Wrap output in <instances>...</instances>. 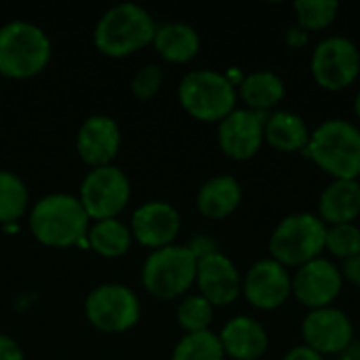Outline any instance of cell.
I'll list each match as a JSON object with an SVG mask.
<instances>
[{"mask_svg": "<svg viewBox=\"0 0 360 360\" xmlns=\"http://www.w3.org/2000/svg\"><path fill=\"white\" fill-rule=\"evenodd\" d=\"M243 291L247 302L257 310H278L291 297V274L276 259L255 262L243 281Z\"/></svg>", "mask_w": 360, "mask_h": 360, "instance_id": "obj_13", "label": "cell"}, {"mask_svg": "<svg viewBox=\"0 0 360 360\" xmlns=\"http://www.w3.org/2000/svg\"><path fill=\"white\" fill-rule=\"evenodd\" d=\"M344 360H360V348H348L346 352H344Z\"/></svg>", "mask_w": 360, "mask_h": 360, "instance_id": "obj_35", "label": "cell"}, {"mask_svg": "<svg viewBox=\"0 0 360 360\" xmlns=\"http://www.w3.org/2000/svg\"><path fill=\"white\" fill-rule=\"evenodd\" d=\"M297 25L304 27L308 34L310 32H321L327 30L338 13H340V2L335 0H300L293 4Z\"/></svg>", "mask_w": 360, "mask_h": 360, "instance_id": "obj_26", "label": "cell"}, {"mask_svg": "<svg viewBox=\"0 0 360 360\" xmlns=\"http://www.w3.org/2000/svg\"><path fill=\"white\" fill-rule=\"evenodd\" d=\"M133 234L139 243L148 247H167L179 232L181 219L173 205L165 200H150L135 209L133 213Z\"/></svg>", "mask_w": 360, "mask_h": 360, "instance_id": "obj_16", "label": "cell"}, {"mask_svg": "<svg viewBox=\"0 0 360 360\" xmlns=\"http://www.w3.org/2000/svg\"><path fill=\"white\" fill-rule=\"evenodd\" d=\"M196 283L200 295L211 306H228L236 302V297L243 291V278L238 274V268L228 255L219 251L198 259Z\"/></svg>", "mask_w": 360, "mask_h": 360, "instance_id": "obj_15", "label": "cell"}, {"mask_svg": "<svg viewBox=\"0 0 360 360\" xmlns=\"http://www.w3.org/2000/svg\"><path fill=\"white\" fill-rule=\"evenodd\" d=\"M219 342L224 352L234 360H259L268 350V333L251 316L230 319L219 333Z\"/></svg>", "mask_w": 360, "mask_h": 360, "instance_id": "obj_18", "label": "cell"}, {"mask_svg": "<svg viewBox=\"0 0 360 360\" xmlns=\"http://www.w3.org/2000/svg\"><path fill=\"white\" fill-rule=\"evenodd\" d=\"M268 114L253 112V110H234L230 112L217 129L219 148L226 156L234 160H249L253 158L264 146V122Z\"/></svg>", "mask_w": 360, "mask_h": 360, "instance_id": "obj_14", "label": "cell"}, {"mask_svg": "<svg viewBox=\"0 0 360 360\" xmlns=\"http://www.w3.org/2000/svg\"><path fill=\"white\" fill-rule=\"evenodd\" d=\"M283 360H327L323 354H319V352H314L312 348H308V346H295V348H291Z\"/></svg>", "mask_w": 360, "mask_h": 360, "instance_id": "obj_33", "label": "cell"}, {"mask_svg": "<svg viewBox=\"0 0 360 360\" xmlns=\"http://www.w3.org/2000/svg\"><path fill=\"white\" fill-rule=\"evenodd\" d=\"M360 215V184L352 179H333L319 198V217L327 228L354 224Z\"/></svg>", "mask_w": 360, "mask_h": 360, "instance_id": "obj_19", "label": "cell"}, {"mask_svg": "<svg viewBox=\"0 0 360 360\" xmlns=\"http://www.w3.org/2000/svg\"><path fill=\"white\" fill-rule=\"evenodd\" d=\"M308 158L333 179L360 177V129L346 118H329L312 133L304 150Z\"/></svg>", "mask_w": 360, "mask_h": 360, "instance_id": "obj_1", "label": "cell"}, {"mask_svg": "<svg viewBox=\"0 0 360 360\" xmlns=\"http://www.w3.org/2000/svg\"><path fill=\"white\" fill-rule=\"evenodd\" d=\"M327 243V226L314 213H293L278 221L270 236V257L289 268H302L323 257Z\"/></svg>", "mask_w": 360, "mask_h": 360, "instance_id": "obj_3", "label": "cell"}, {"mask_svg": "<svg viewBox=\"0 0 360 360\" xmlns=\"http://www.w3.org/2000/svg\"><path fill=\"white\" fill-rule=\"evenodd\" d=\"M131 236H133L131 230H129L122 221L110 217V219L97 221V224L91 228V232H89V243H91V247H93L97 253H101V255H105V257H116V255H122V253L129 249Z\"/></svg>", "mask_w": 360, "mask_h": 360, "instance_id": "obj_24", "label": "cell"}, {"mask_svg": "<svg viewBox=\"0 0 360 360\" xmlns=\"http://www.w3.org/2000/svg\"><path fill=\"white\" fill-rule=\"evenodd\" d=\"M310 72L314 82L325 91H344L360 74L359 46L346 36L323 38L310 57Z\"/></svg>", "mask_w": 360, "mask_h": 360, "instance_id": "obj_8", "label": "cell"}, {"mask_svg": "<svg viewBox=\"0 0 360 360\" xmlns=\"http://www.w3.org/2000/svg\"><path fill=\"white\" fill-rule=\"evenodd\" d=\"M156 51L169 61H190L200 49L198 32L184 21H169L156 27L154 34Z\"/></svg>", "mask_w": 360, "mask_h": 360, "instance_id": "obj_23", "label": "cell"}, {"mask_svg": "<svg viewBox=\"0 0 360 360\" xmlns=\"http://www.w3.org/2000/svg\"><path fill=\"white\" fill-rule=\"evenodd\" d=\"M131 184L122 169L114 165L95 167L86 173L80 186V202L89 217L110 219L129 200Z\"/></svg>", "mask_w": 360, "mask_h": 360, "instance_id": "obj_9", "label": "cell"}, {"mask_svg": "<svg viewBox=\"0 0 360 360\" xmlns=\"http://www.w3.org/2000/svg\"><path fill=\"white\" fill-rule=\"evenodd\" d=\"M162 84V70L156 63H148L141 70H137V74L131 80V91L139 97V99H148L152 97Z\"/></svg>", "mask_w": 360, "mask_h": 360, "instance_id": "obj_30", "label": "cell"}, {"mask_svg": "<svg viewBox=\"0 0 360 360\" xmlns=\"http://www.w3.org/2000/svg\"><path fill=\"white\" fill-rule=\"evenodd\" d=\"M89 215L80 198L72 194H49L40 198L30 215L34 236L51 247H70L84 238Z\"/></svg>", "mask_w": 360, "mask_h": 360, "instance_id": "obj_4", "label": "cell"}, {"mask_svg": "<svg viewBox=\"0 0 360 360\" xmlns=\"http://www.w3.org/2000/svg\"><path fill=\"white\" fill-rule=\"evenodd\" d=\"M198 259L190 247L167 245L148 255L141 281L150 293L162 300L181 295L196 281Z\"/></svg>", "mask_w": 360, "mask_h": 360, "instance_id": "obj_7", "label": "cell"}, {"mask_svg": "<svg viewBox=\"0 0 360 360\" xmlns=\"http://www.w3.org/2000/svg\"><path fill=\"white\" fill-rule=\"evenodd\" d=\"M238 95L247 103V110L270 114L285 97V82L270 70H257L238 82Z\"/></svg>", "mask_w": 360, "mask_h": 360, "instance_id": "obj_22", "label": "cell"}, {"mask_svg": "<svg viewBox=\"0 0 360 360\" xmlns=\"http://www.w3.org/2000/svg\"><path fill=\"white\" fill-rule=\"evenodd\" d=\"M264 139L278 152H300L310 141V129L300 114L274 110L264 122Z\"/></svg>", "mask_w": 360, "mask_h": 360, "instance_id": "obj_21", "label": "cell"}, {"mask_svg": "<svg viewBox=\"0 0 360 360\" xmlns=\"http://www.w3.org/2000/svg\"><path fill=\"white\" fill-rule=\"evenodd\" d=\"M243 200V188L234 175H215L207 179L198 194L196 207L202 215L211 219H224L236 211Z\"/></svg>", "mask_w": 360, "mask_h": 360, "instance_id": "obj_20", "label": "cell"}, {"mask_svg": "<svg viewBox=\"0 0 360 360\" xmlns=\"http://www.w3.org/2000/svg\"><path fill=\"white\" fill-rule=\"evenodd\" d=\"M179 101L188 114L198 120L215 122L224 120L236 110V86L217 70H192L179 82Z\"/></svg>", "mask_w": 360, "mask_h": 360, "instance_id": "obj_5", "label": "cell"}, {"mask_svg": "<svg viewBox=\"0 0 360 360\" xmlns=\"http://www.w3.org/2000/svg\"><path fill=\"white\" fill-rule=\"evenodd\" d=\"M340 270H342L344 281H348L350 285H354V287L360 289V255H354V257L346 259Z\"/></svg>", "mask_w": 360, "mask_h": 360, "instance_id": "obj_32", "label": "cell"}, {"mask_svg": "<svg viewBox=\"0 0 360 360\" xmlns=\"http://www.w3.org/2000/svg\"><path fill=\"white\" fill-rule=\"evenodd\" d=\"M354 114L360 118V91L356 93V97H354Z\"/></svg>", "mask_w": 360, "mask_h": 360, "instance_id": "obj_36", "label": "cell"}, {"mask_svg": "<svg viewBox=\"0 0 360 360\" xmlns=\"http://www.w3.org/2000/svg\"><path fill=\"white\" fill-rule=\"evenodd\" d=\"M120 146V129L114 118L105 114H95L86 118L78 131L76 148L84 162L93 167L108 165Z\"/></svg>", "mask_w": 360, "mask_h": 360, "instance_id": "obj_17", "label": "cell"}, {"mask_svg": "<svg viewBox=\"0 0 360 360\" xmlns=\"http://www.w3.org/2000/svg\"><path fill=\"white\" fill-rule=\"evenodd\" d=\"M308 40H310V34H308L304 27L293 25V27H289V30H287V44H289V46H293V49H302V46H306V44H308Z\"/></svg>", "mask_w": 360, "mask_h": 360, "instance_id": "obj_34", "label": "cell"}, {"mask_svg": "<svg viewBox=\"0 0 360 360\" xmlns=\"http://www.w3.org/2000/svg\"><path fill=\"white\" fill-rule=\"evenodd\" d=\"M177 321L188 333L207 331L213 321V306L202 295H190L179 304Z\"/></svg>", "mask_w": 360, "mask_h": 360, "instance_id": "obj_28", "label": "cell"}, {"mask_svg": "<svg viewBox=\"0 0 360 360\" xmlns=\"http://www.w3.org/2000/svg\"><path fill=\"white\" fill-rule=\"evenodd\" d=\"M0 360H23V352L17 342L0 333Z\"/></svg>", "mask_w": 360, "mask_h": 360, "instance_id": "obj_31", "label": "cell"}, {"mask_svg": "<svg viewBox=\"0 0 360 360\" xmlns=\"http://www.w3.org/2000/svg\"><path fill=\"white\" fill-rule=\"evenodd\" d=\"M156 23L152 15L135 2H120L108 8L95 25V44L101 53L120 57L154 40Z\"/></svg>", "mask_w": 360, "mask_h": 360, "instance_id": "obj_2", "label": "cell"}, {"mask_svg": "<svg viewBox=\"0 0 360 360\" xmlns=\"http://www.w3.org/2000/svg\"><path fill=\"white\" fill-rule=\"evenodd\" d=\"M304 346L323 354H344L354 342V325L350 316L340 308H319L310 310L302 323Z\"/></svg>", "mask_w": 360, "mask_h": 360, "instance_id": "obj_12", "label": "cell"}, {"mask_svg": "<svg viewBox=\"0 0 360 360\" xmlns=\"http://www.w3.org/2000/svg\"><path fill=\"white\" fill-rule=\"evenodd\" d=\"M325 251H329L338 259H350L360 255V228L356 224H342L327 228Z\"/></svg>", "mask_w": 360, "mask_h": 360, "instance_id": "obj_29", "label": "cell"}, {"mask_svg": "<svg viewBox=\"0 0 360 360\" xmlns=\"http://www.w3.org/2000/svg\"><path fill=\"white\" fill-rule=\"evenodd\" d=\"M171 360H226V352L219 342V335L207 329L181 338L173 350Z\"/></svg>", "mask_w": 360, "mask_h": 360, "instance_id": "obj_25", "label": "cell"}, {"mask_svg": "<svg viewBox=\"0 0 360 360\" xmlns=\"http://www.w3.org/2000/svg\"><path fill=\"white\" fill-rule=\"evenodd\" d=\"M27 205L25 184L11 171L0 169V221L17 219Z\"/></svg>", "mask_w": 360, "mask_h": 360, "instance_id": "obj_27", "label": "cell"}, {"mask_svg": "<svg viewBox=\"0 0 360 360\" xmlns=\"http://www.w3.org/2000/svg\"><path fill=\"white\" fill-rule=\"evenodd\" d=\"M89 321L101 331H124L139 319V300L124 285L108 283L95 287L84 304Z\"/></svg>", "mask_w": 360, "mask_h": 360, "instance_id": "obj_10", "label": "cell"}, {"mask_svg": "<svg viewBox=\"0 0 360 360\" xmlns=\"http://www.w3.org/2000/svg\"><path fill=\"white\" fill-rule=\"evenodd\" d=\"M342 270L327 257H316L291 276V295L308 310L329 308L342 293Z\"/></svg>", "mask_w": 360, "mask_h": 360, "instance_id": "obj_11", "label": "cell"}, {"mask_svg": "<svg viewBox=\"0 0 360 360\" xmlns=\"http://www.w3.org/2000/svg\"><path fill=\"white\" fill-rule=\"evenodd\" d=\"M51 57L49 36L32 21H8L0 27V74L27 78Z\"/></svg>", "mask_w": 360, "mask_h": 360, "instance_id": "obj_6", "label": "cell"}]
</instances>
